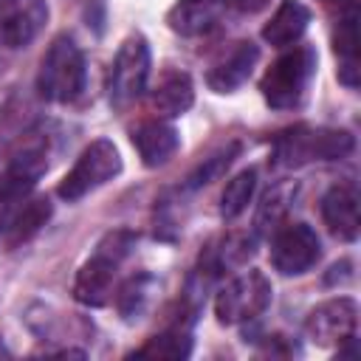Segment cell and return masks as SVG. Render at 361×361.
Wrapping results in <instances>:
<instances>
[{
	"label": "cell",
	"mask_w": 361,
	"mask_h": 361,
	"mask_svg": "<svg viewBox=\"0 0 361 361\" xmlns=\"http://www.w3.org/2000/svg\"><path fill=\"white\" fill-rule=\"evenodd\" d=\"M322 217L324 226L330 228L333 237L344 243H355L361 231V217H358V192L350 183L330 186L327 195L322 197Z\"/></svg>",
	"instance_id": "7c38bea8"
},
{
	"label": "cell",
	"mask_w": 361,
	"mask_h": 361,
	"mask_svg": "<svg viewBox=\"0 0 361 361\" xmlns=\"http://www.w3.org/2000/svg\"><path fill=\"white\" fill-rule=\"evenodd\" d=\"M271 305V282L262 271H245L228 279L214 296V316L220 324H245Z\"/></svg>",
	"instance_id": "8992f818"
},
{
	"label": "cell",
	"mask_w": 361,
	"mask_h": 361,
	"mask_svg": "<svg viewBox=\"0 0 361 361\" xmlns=\"http://www.w3.org/2000/svg\"><path fill=\"white\" fill-rule=\"evenodd\" d=\"M355 149V138L347 130L330 127H290L276 138L274 155L282 166H302L310 161H341Z\"/></svg>",
	"instance_id": "3957f363"
},
{
	"label": "cell",
	"mask_w": 361,
	"mask_h": 361,
	"mask_svg": "<svg viewBox=\"0 0 361 361\" xmlns=\"http://www.w3.org/2000/svg\"><path fill=\"white\" fill-rule=\"evenodd\" d=\"M336 54H338V82L347 87H358V14L355 8L338 23L336 34Z\"/></svg>",
	"instance_id": "ffe728a7"
},
{
	"label": "cell",
	"mask_w": 361,
	"mask_h": 361,
	"mask_svg": "<svg viewBox=\"0 0 361 361\" xmlns=\"http://www.w3.org/2000/svg\"><path fill=\"white\" fill-rule=\"evenodd\" d=\"M310 23V8L299 0H282L271 20L262 25V39L274 48H290L302 39Z\"/></svg>",
	"instance_id": "e0dca14e"
},
{
	"label": "cell",
	"mask_w": 361,
	"mask_h": 361,
	"mask_svg": "<svg viewBox=\"0 0 361 361\" xmlns=\"http://www.w3.org/2000/svg\"><path fill=\"white\" fill-rule=\"evenodd\" d=\"M189 353H192L189 322H175L164 333L147 338L144 347L133 350V355H138V358H186Z\"/></svg>",
	"instance_id": "44dd1931"
},
{
	"label": "cell",
	"mask_w": 361,
	"mask_h": 361,
	"mask_svg": "<svg viewBox=\"0 0 361 361\" xmlns=\"http://www.w3.org/2000/svg\"><path fill=\"white\" fill-rule=\"evenodd\" d=\"M195 104V85L186 71H164L149 93V107L158 118H178Z\"/></svg>",
	"instance_id": "4fadbf2b"
},
{
	"label": "cell",
	"mask_w": 361,
	"mask_h": 361,
	"mask_svg": "<svg viewBox=\"0 0 361 361\" xmlns=\"http://www.w3.org/2000/svg\"><path fill=\"white\" fill-rule=\"evenodd\" d=\"M358 305L350 296H336L316 305L305 319V336L316 347H341L355 338Z\"/></svg>",
	"instance_id": "30bf717a"
},
{
	"label": "cell",
	"mask_w": 361,
	"mask_h": 361,
	"mask_svg": "<svg viewBox=\"0 0 361 361\" xmlns=\"http://www.w3.org/2000/svg\"><path fill=\"white\" fill-rule=\"evenodd\" d=\"M48 217H51V203H48V197H34V200H28V203L20 209V214L8 223V243L17 245V243L31 240V237L48 223Z\"/></svg>",
	"instance_id": "603a6c76"
},
{
	"label": "cell",
	"mask_w": 361,
	"mask_h": 361,
	"mask_svg": "<svg viewBox=\"0 0 361 361\" xmlns=\"http://www.w3.org/2000/svg\"><path fill=\"white\" fill-rule=\"evenodd\" d=\"M316 76V51L310 45H290L262 73L259 90L274 110H293L305 102Z\"/></svg>",
	"instance_id": "6da1fadb"
},
{
	"label": "cell",
	"mask_w": 361,
	"mask_h": 361,
	"mask_svg": "<svg viewBox=\"0 0 361 361\" xmlns=\"http://www.w3.org/2000/svg\"><path fill=\"white\" fill-rule=\"evenodd\" d=\"M48 169V138L31 135L20 144L0 172V203H20L31 195L42 172Z\"/></svg>",
	"instance_id": "ba28073f"
},
{
	"label": "cell",
	"mask_w": 361,
	"mask_h": 361,
	"mask_svg": "<svg viewBox=\"0 0 361 361\" xmlns=\"http://www.w3.org/2000/svg\"><path fill=\"white\" fill-rule=\"evenodd\" d=\"M296 192H299V183L296 180H279L274 183L262 197H259V206H257V217H254V226H257V234H274L282 223H288V212L296 200Z\"/></svg>",
	"instance_id": "d6986e66"
},
{
	"label": "cell",
	"mask_w": 361,
	"mask_h": 361,
	"mask_svg": "<svg viewBox=\"0 0 361 361\" xmlns=\"http://www.w3.org/2000/svg\"><path fill=\"white\" fill-rule=\"evenodd\" d=\"M254 189H257V169H243V172H237V175L226 183V189H223V195H220V217H223V220L240 217V214L248 209Z\"/></svg>",
	"instance_id": "7402d4cb"
},
{
	"label": "cell",
	"mask_w": 361,
	"mask_h": 361,
	"mask_svg": "<svg viewBox=\"0 0 361 361\" xmlns=\"http://www.w3.org/2000/svg\"><path fill=\"white\" fill-rule=\"evenodd\" d=\"M48 23L45 0H0V45L25 48Z\"/></svg>",
	"instance_id": "8fae6325"
},
{
	"label": "cell",
	"mask_w": 361,
	"mask_h": 361,
	"mask_svg": "<svg viewBox=\"0 0 361 361\" xmlns=\"http://www.w3.org/2000/svg\"><path fill=\"white\" fill-rule=\"evenodd\" d=\"M228 6L237 8V11H243V14H254V11L265 8L268 0H228Z\"/></svg>",
	"instance_id": "484cf974"
},
{
	"label": "cell",
	"mask_w": 361,
	"mask_h": 361,
	"mask_svg": "<svg viewBox=\"0 0 361 361\" xmlns=\"http://www.w3.org/2000/svg\"><path fill=\"white\" fill-rule=\"evenodd\" d=\"M133 240L135 237L127 231H113L99 243L96 254L76 271V279H73V299L79 305H87V307L107 305L113 279H116V268L133 248Z\"/></svg>",
	"instance_id": "277c9868"
},
{
	"label": "cell",
	"mask_w": 361,
	"mask_h": 361,
	"mask_svg": "<svg viewBox=\"0 0 361 361\" xmlns=\"http://www.w3.org/2000/svg\"><path fill=\"white\" fill-rule=\"evenodd\" d=\"M228 0H178L166 11V25L180 37H203L223 17Z\"/></svg>",
	"instance_id": "9a60e30c"
},
{
	"label": "cell",
	"mask_w": 361,
	"mask_h": 361,
	"mask_svg": "<svg viewBox=\"0 0 361 361\" xmlns=\"http://www.w3.org/2000/svg\"><path fill=\"white\" fill-rule=\"evenodd\" d=\"M324 3H336V0H324Z\"/></svg>",
	"instance_id": "4316f807"
},
{
	"label": "cell",
	"mask_w": 361,
	"mask_h": 361,
	"mask_svg": "<svg viewBox=\"0 0 361 361\" xmlns=\"http://www.w3.org/2000/svg\"><path fill=\"white\" fill-rule=\"evenodd\" d=\"M322 257L319 234L307 223H282L271 234V265L282 276H299L310 271Z\"/></svg>",
	"instance_id": "9c48e42d"
},
{
	"label": "cell",
	"mask_w": 361,
	"mask_h": 361,
	"mask_svg": "<svg viewBox=\"0 0 361 361\" xmlns=\"http://www.w3.org/2000/svg\"><path fill=\"white\" fill-rule=\"evenodd\" d=\"M251 257H254V234L231 231L203 254L200 271H206V279H212L228 271H240Z\"/></svg>",
	"instance_id": "ac0fdd59"
},
{
	"label": "cell",
	"mask_w": 361,
	"mask_h": 361,
	"mask_svg": "<svg viewBox=\"0 0 361 361\" xmlns=\"http://www.w3.org/2000/svg\"><path fill=\"white\" fill-rule=\"evenodd\" d=\"M152 290H155V279L149 274H138V276L127 279L121 285V290H118V299H116L118 313L124 319H130V322L141 319V313L147 310V305L152 299Z\"/></svg>",
	"instance_id": "cb8c5ba5"
},
{
	"label": "cell",
	"mask_w": 361,
	"mask_h": 361,
	"mask_svg": "<svg viewBox=\"0 0 361 361\" xmlns=\"http://www.w3.org/2000/svg\"><path fill=\"white\" fill-rule=\"evenodd\" d=\"M147 79H149V45L141 34H130L113 59L110 104L124 110L133 102H138L141 93L147 90Z\"/></svg>",
	"instance_id": "52a82bcc"
},
{
	"label": "cell",
	"mask_w": 361,
	"mask_h": 361,
	"mask_svg": "<svg viewBox=\"0 0 361 361\" xmlns=\"http://www.w3.org/2000/svg\"><path fill=\"white\" fill-rule=\"evenodd\" d=\"M130 138H133V147L138 149L141 164L149 166V169L164 166V164L175 155V149H178V144H180L178 130H175L172 124L161 121V118H147V121L135 124Z\"/></svg>",
	"instance_id": "5bb4252c"
},
{
	"label": "cell",
	"mask_w": 361,
	"mask_h": 361,
	"mask_svg": "<svg viewBox=\"0 0 361 361\" xmlns=\"http://www.w3.org/2000/svg\"><path fill=\"white\" fill-rule=\"evenodd\" d=\"M118 172H121V155H118L116 144L107 141V138H96V141H90V144L79 152L76 164H73V166L68 169V175L59 180L56 195H59L62 200H68V203L82 200V197L90 195L93 189H99V186H104L107 180H113Z\"/></svg>",
	"instance_id": "5b68a950"
},
{
	"label": "cell",
	"mask_w": 361,
	"mask_h": 361,
	"mask_svg": "<svg viewBox=\"0 0 361 361\" xmlns=\"http://www.w3.org/2000/svg\"><path fill=\"white\" fill-rule=\"evenodd\" d=\"M85 79H87V68H85V54L82 48L68 37L59 34L37 71V93L45 102H56V104H68L73 99L82 96L85 90Z\"/></svg>",
	"instance_id": "7a4b0ae2"
},
{
	"label": "cell",
	"mask_w": 361,
	"mask_h": 361,
	"mask_svg": "<svg viewBox=\"0 0 361 361\" xmlns=\"http://www.w3.org/2000/svg\"><path fill=\"white\" fill-rule=\"evenodd\" d=\"M237 152H240V144H228L226 149H220V152H214V155H209L186 180V186L189 189H200V186H206V183H212L214 178H220L226 169H228V164L237 158Z\"/></svg>",
	"instance_id": "d4e9b609"
},
{
	"label": "cell",
	"mask_w": 361,
	"mask_h": 361,
	"mask_svg": "<svg viewBox=\"0 0 361 361\" xmlns=\"http://www.w3.org/2000/svg\"><path fill=\"white\" fill-rule=\"evenodd\" d=\"M257 59H259V48H257L251 39L234 42V48H231L220 62H214L212 71L206 73L209 87L217 90V93H231V90H237V87L251 76Z\"/></svg>",
	"instance_id": "2e32d148"
}]
</instances>
